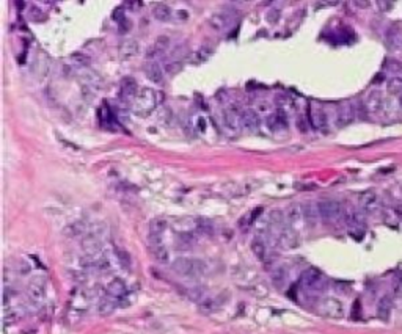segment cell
Listing matches in <instances>:
<instances>
[{
  "mask_svg": "<svg viewBox=\"0 0 402 334\" xmlns=\"http://www.w3.org/2000/svg\"><path fill=\"white\" fill-rule=\"evenodd\" d=\"M126 293H128V287H126L123 279H112L106 287L102 298L99 301V314L101 315H109L120 306L121 301L124 300Z\"/></svg>",
  "mask_w": 402,
  "mask_h": 334,
  "instance_id": "cell-1",
  "label": "cell"
},
{
  "mask_svg": "<svg viewBox=\"0 0 402 334\" xmlns=\"http://www.w3.org/2000/svg\"><path fill=\"white\" fill-rule=\"evenodd\" d=\"M173 270L178 276L182 278H200L206 273V264L198 261V259H187V257H179L173 262Z\"/></svg>",
  "mask_w": 402,
  "mask_h": 334,
  "instance_id": "cell-2",
  "label": "cell"
},
{
  "mask_svg": "<svg viewBox=\"0 0 402 334\" xmlns=\"http://www.w3.org/2000/svg\"><path fill=\"white\" fill-rule=\"evenodd\" d=\"M156 94L151 88H140L137 98L132 102V111L137 116H148L156 108Z\"/></svg>",
  "mask_w": 402,
  "mask_h": 334,
  "instance_id": "cell-3",
  "label": "cell"
},
{
  "mask_svg": "<svg viewBox=\"0 0 402 334\" xmlns=\"http://www.w3.org/2000/svg\"><path fill=\"white\" fill-rule=\"evenodd\" d=\"M317 210L319 217L325 223H338L346 215L342 204L339 201H335V199H322V201H319Z\"/></svg>",
  "mask_w": 402,
  "mask_h": 334,
  "instance_id": "cell-4",
  "label": "cell"
},
{
  "mask_svg": "<svg viewBox=\"0 0 402 334\" xmlns=\"http://www.w3.org/2000/svg\"><path fill=\"white\" fill-rule=\"evenodd\" d=\"M46 289H47V279L44 276H35L30 283H28L27 295L28 300L35 306H40V304L46 298Z\"/></svg>",
  "mask_w": 402,
  "mask_h": 334,
  "instance_id": "cell-5",
  "label": "cell"
},
{
  "mask_svg": "<svg viewBox=\"0 0 402 334\" xmlns=\"http://www.w3.org/2000/svg\"><path fill=\"white\" fill-rule=\"evenodd\" d=\"M319 313L325 317L330 318H341L344 315V308H342V303L336 298H324L319 303Z\"/></svg>",
  "mask_w": 402,
  "mask_h": 334,
  "instance_id": "cell-6",
  "label": "cell"
},
{
  "mask_svg": "<svg viewBox=\"0 0 402 334\" xmlns=\"http://www.w3.org/2000/svg\"><path fill=\"white\" fill-rule=\"evenodd\" d=\"M150 250L154 259L160 264L168 262V250L163 243V235H150Z\"/></svg>",
  "mask_w": 402,
  "mask_h": 334,
  "instance_id": "cell-7",
  "label": "cell"
},
{
  "mask_svg": "<svg viewBox=\"0 0 402 334\" xmlns=\"http://www.w3.org/2000/svg\"><path fill=\"white\" fill-rule=\"evenodd\" d=\"M322 273L319 271L314 267H311V269H307L300 276V286L303 289H308V291H314V289H319L321 287V283H322Z\"/></svg>",
  "mask_w": 402,
  "mask_h": 334,
  "instance_id": "cell-8",
  "label": "cell"
},
{
  "mask_svg": "<svg viewBox=\"0 0 402 334\" xmlns=\"http://www.w3.org/2000/svg\"><path fill=\"white\" fill-rule=\"evenodd\" d=\"M266 125L272 133H281L288 129V118L283 111H277V113H273L267 118Z\"/></svg>",
  "mask_w": 402,
  "mask_h": 334,
  "instance_id": "cell-9",
  "label": "cell"
},
{
  "mask_svg": "<svg viewBox=\"0 0 402 334\" xmlns=\"http://www.w3.org/2000/svg\"><path fill=\"white\" fill-rule=\"evenodd\" d=\"M223 124H225V127L229 130V132H239L241 125H242V121H241V113L237 111L236 108H228L225 110V113H223Z\"/></svg>",
  "mask_w": 402,
  "mask_h": 334,
  "instance_id": "cell-10",
  "label": "cell"
},
{
  "mask_svg": "<svg viewBox=\"0 0 402 334\" xmlns=\"http://www.w3.org/2000/svg\"><path fill=\"white\" fill-rule=\"evenodd\" d=\"M145 76L151 84L160 85L163 82V68L157 62H148L145 66Z\"/></svg>",
  "mask_w": 402,
  "mask_h": 334,
  "instance_id": "cell-11",
  "label": "cell"
},
{
  "mask_svg": "<svg viewBox=\"0 0 402 334\" xmlns=\"http://www.w3.org/2000/svg\"><path fill=\"white\" fill-rule=\"evenodd\" d=\"M140 52V42L134 38H129L121 42L120 46V58L121 60H131V58L137 57Z\"/></svg>",
  "mask_w": 402,
  "mask_h": 334,
  "instance_id": "cell-12",
  "label": "cell"
},
{
  "mask_svg": "<svg viewBox=\"0 0 402 334\" xmlns=\"http://www.w3.org/2000/svg\"><path fill=\"white\" fill-rule=\"evenodd\" d=\"M382 104H383V98H382V93L379 90L369 91L366 96H364V108L371 111V113H377V111L382 108Z\"/></svg>",
  "mask_w": 402,
  "mask_h": 334,
  "instance_id": "cell-13",
  "label": "cell"
},
{
  "mask_svg": "<svg viewBox=\"0 0 402 334\" xmlns=\"http://www.w3.org/2000/svg\"><path fill=\"white\" fill-rule=\"evenodd\" d=\"M354 118H355V110L352 107V104L346 102V104H342V105H339L338 116H336V124L339 127H344V125L351 124L354 121Z\"/></svg>",
  "mask_w": 402,
  "mask_h": 334,
  "instance_id": "cell-14",
  "label": "cell"
},
{
  "mask_svg": "<svg viewBox=\"0 0 402 334\" xmlns=\"http://www.w3.org/2000/svg\"><path fill=\"white\" fill-rule=\"evenodd\" d=\"M241 121H242V125L247 130L250 132H256L259 129V124H261V121H259V116L255 110H244L241 111Z\"/></svg>",
  "mask_w": 402,
  "mask_h": 334,
  "instance_id": "cell-15",
  "label": "cell"
},
{
  "mask_svg": "<svg viewBox=\"0 0 402 334\" xmlns=\"http://www.w3.org/2000/svg\"><path fill=\"white\" fill-rule=\"evenodd\" d=\"M138 86H137V84H135V80L134 79H131V77H128V79H124L123 80V84H121V98H123V101H132L134 102V99L137 98V94H138Z\"/></svg>",
  "mask_w": 402,
  "mask_h": 334,
  "instance_id": "cell-16",
  "label": "cell"
},
{
  "mask_svg": "<svg viewBox=\"0 0 402 334\" xmlns=\"http://www.w3.org/2000/svg\"><path fill=\"white\" fill-rule=\"evenodd\" d=\"M231 14L226 13V11H220V13H215L211 16L209 19V24L212 28H215L217 32H222V30H225V28L231 24Z\"/></svg>",
  "mask_w": 402,
  "mask_h": 334,
  "instance_id": "cell-17",
  "label": "cell"
},
{
  "mask_svg": "<svg viewBox=\"0 0 402 334\" xmlns=\"http://www.w3.org/2000/svg\"><path fill=\"white\" fill-rule=\"evenodd\" d=\"M170 46V40H168V36H159L157 40L154 41V44L151 46V49L148 50V58H157V57H162L163 54L167 52Z\"/></svg>",
  "mask_w": 402,
  "mask_h": 334,
  "instance_id": "cell-18",
  "label": "cell"
},
{
  "mask_svg": "<svg viewBox=\"0 0 402 334\" xmlns=\"http://www.w3.org/2000/svg\"><path fill=\"white\" fill-rule=\"evenodd\" d=\"M391 308H393V301L388 295L383 296V298L379 301L377 304V317L380 318V320L386 322L390 318V314H391Z\"/></svg>",
  "mask_w": 402,
  "mask_h": 334,
  "instance_id": "cell-19",
  "label": "cell"
},
{
  "mask_svg": "<svg viewBox=\"0 0 402 334\" xmlns=\"http://www.w3.org/2000/svg\"><path fill=\"white\" fill-rule=\"evenodd\" d=\"M250 248H251V253L255 254V257L258 259V261H266V257H267V245L264 240L261 239H253L251 243H250Z\"/></svg>",
  "mask_w": 402,
  "mask_h": 334,
  "instance_id": "cell-20",
  "label": "cell"
},
{
  "mask_svg": "<svg viewBox=\"0 0 402 334\" xmlns=\"http://www.w3.org/2000/svg\"><path fill=\"white\" fill-rule=\"evenodd\" d=\"M360 206L363 210L371 212L377 207V195L374 191H364L360 196Z\"/></svg>",
  "mask_w": 402,
  "mask_h": 334,
  "instance_id": "cell-21",
  "label": "cell"
},
{
  "mask_svg": "<svg viewBox=\"0 0 402 334\" xmlns=\"http://www.w3.org/2000/svg\"><path fill=\"white\" fill-rule=\"evenodd\" d=\"M302 212H303V218H305V221H307L310 226H314L316 223H317V220L321 218V217H319L317 206L305 204V206H302Z\"/></svg>",
  "mask_w": 402,
  "mask_h": 334,
  "instance_id": "cell-22",
  "label": "cell"
},
{
  "mask_svg": "<svg viewBox=\"0 0 402 334\" xmlns=\"http://www.w3.org/2000/svg\"><path fill=\"white\" fill-rule=\"evenodd\" d=\"M388 91L394 96H402V71H396L390 77Z\"/></svg>",
  "mask_w": 402,
  "mask_h": 334,
  "instance_id": "cell-23",
  "label": "cell"
},
{
  "mask_svg": "<svg viewBox=\"0 0 402 334\" xmlns=\"http://www.w3.org/2000/svg\"><path fill=\"white\" fill-rule=\"evenodd\" d=\"M386 42H388L390 49H396L401 46V28L399 25H393L388 33H386Z\"/></svg>",
  "mask_w": 402,
  "mask_h": 334,
  "instance_id": "cell-24",
  "label": "cell"
},
{
  "mask_svg": "<svg viewBox=\"0 0 402 334\" xmlns=\"http://www.w3.org/2000/svg\"><path fill=\"white\" fill-rule=\"evenodd\" d=\"M311 123H313V125H314V127L319 129V130L325 127V124H327V116H325V113H324V110H322V108L316 107L314 110L311 111Z\"/></svg>",
  "mask_w": 402,
  "mask_h": 334,
  "instance_id": "cell-25",
  "label": "cell"
},
{
  "mask_svg": "<svg viewBox=\"0 0 402 334\" xmlns=\"http://www.w3.org/2000/svg\"><path fill=\"white\" fill-rule=\"evenodd\" d=\"M153 16L160 22H165L171 18V8L165 3H159L153 8Z\"/></svg>",
  "mask_w": 402,
  "mask_h": 334,
  "instance_id": "cell-26",
  "label": "cell"
},
{
  "mask_svg": "<svg viewBox=\"0 0 402 334\" xmlns=\"http://www.w3.org/2000/svg\"><path fill=\"white\" fill-rule=\"evenodd\" d=\"M167 229V220L163 218H154L150 223V235H163Z\"/></svg>",
  "mask_w": 402,
  "mask_h": 334,
  "instance_id": "cell-27",
  "label": "cell"
},
{
  "mask_svg": "<svg viewBox=\"0 0 402 334\" xmlns=\"http://www.w3.org/2000/svg\"><path fill=\"white\" fill-rule=\"evenodd\" d=\"M393 291L396 296L402 295V271H399L396 276H394V284H393Z\"/></svg>",
  "mask_w": 402,
  "mask_h": 334,
  "instance_id": "cell-28",
  "label": "cell"
},
{
  "mask_svg": "<svg viewBox=\"0 0 402 334\" xmlns=\"http://www.w3.org/2000/svg\"><path fill=\"white\" fill-rule=\"evenodd\" d=\"M277 273H273V276H272V279H273V284L275 286H278V287H281L283 286V281H285V270L283 269H278V270H275Z\"/></svg>",
  "mask_w": 402,
  "mask_h": 334,
  "instance_id": "cell-29",
  "label": "cell"
},
{
  "mask_svg": "<svg viewBox=\"0 0 402 334\" xmlns=\"http://www.w3.org/2000/svg\"><path fill=\"white\" fill-rule=\"evenodd\" d=\"M112 18H113V21H115V22H118V24H121V22L126 19L124 10H123V8H116L113 13H112Z\"/></svg>",
  "mask_w": 402,
  "mask_h": 334,
  "instance_id": "cell-30",
  "label": "cell"
},
{
  "mask_svg": "<svg viewBox=\"0 0 402 334\" xmlns=\"http://www.w3.org/2000/svg\"><path fill=\"white\" fill-rule=\"evenodd\" d=\"M256 110L259 111V113H269L270 111V105H269V102H259L256 104Z\"/></svg>",
  "mask_w": 402,
  "mask_h": 334,
  "instance_id": "cell-31",
  "label": "cell"
},
{
  "mask_svg": "<svg viewBox=\"0 0 402 334\" xmlns=\"http://www.w3.org/2000/svg\"><path fill=\"white\" fill-rule=\"evenodd\" d=\"M278 16H280V11L278 10H270L269 14H267V21H269L270 24H273V22L278 19Z\"/></svg>",
  "mask_w": 402,
  "mask_h": 334,
  "instance_id": "cell-32",
  "label": "cell"
},
{
  "mask_svg": "<svg viewBox=\"0 0 402 334\" xmlns=\"http://www.w3.org/2000/svg\"><path fill=\"white\" fill-rule=\"evenodd\" d=\"M377 5L380 6L382 11H390L393 6H394V2H382V0H380V2H377Z\"/></svg>",
  "mask_w": 402,
  "mask_h": 334,
  "instance_id": "cell-33",
  "label": "cell"
},
{
  "mask_svg": "<svg viewBox=\"0 0 402 334\" xmlns=\"http://www.w3.org/2000/svg\"><path fill=\"white\" fill-rule=\"evenodd\" d=\"M357 6H369V2H355Z\"/></svg>",
  "mask_w": 402,
  "mask_h": 334,
  "instance_id": "cell-34",
  "label": "cell"
}]
</instances>
